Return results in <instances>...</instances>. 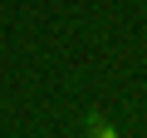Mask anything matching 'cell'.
Wrapping results in <instances>:
<instances>
[{
	"instance_id": "obj_1",
	"label": "cell",
	"mask_w": 147,
	"mask_h": 138,
	"mask_svg": "<svg viewBox=\"0 0 147 138\" xmlns=\"http://www.w3.org/2000/svg\"><path fill=\"white\" fill-rule=\"evenodd\" d=\"M88 138H118V133H113V128H108V123L93 113V118H88Z\"/></svg>"
}]
</instances>
